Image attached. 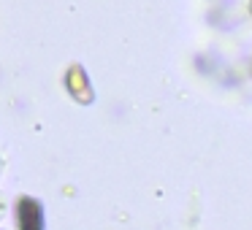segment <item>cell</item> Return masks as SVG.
I'll list each match as a JSON object with an SVG mask.
<instances>
[{
  "label": "cell",
  "mask_w": 252,
  "mask_h": 230,
  "mask_svg": "<svg viewBox=\"0 0 252 230\" xmlns=\"http://www.w3.org/2000/svg\"><path fill=\"white\" fill-rule=\"evenodd\" d=\"M17 219H19V230H44V214H41V206L30 198H22L17 206Z\"/></svg>",
  "instance_id": "1"
}]
</instances>
